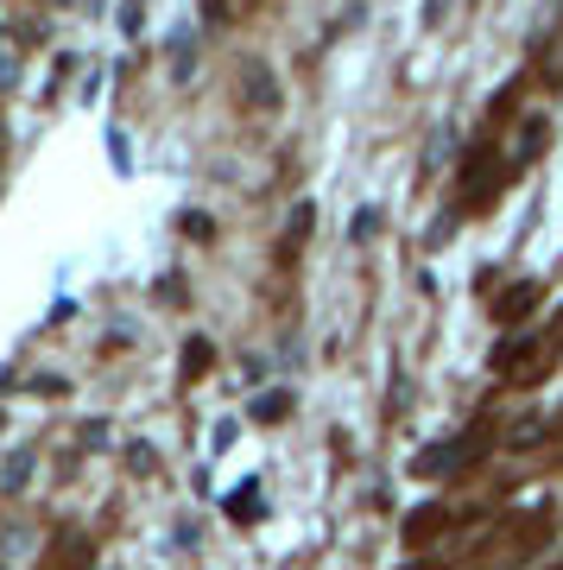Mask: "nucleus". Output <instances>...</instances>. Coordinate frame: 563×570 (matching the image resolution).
Listing matches in <instances>:
<instances>
[{"mask_svg":"<svg viewBox=\"0 0 563 570\" xmlns=\"http://www.w3.org/2000/svg\"><path fill=\"white\" fill-rule=\"evenodd\" d=\"M13 77H20V51L0 39V89H13Z\"/></svg>","mask_w":563,"mask_h":570,"instance_id":"nucleus-4","label":"nucleus"},{"mask_svg":"<svg viewBox=\"0 0 563 570\" xmlns=\"http://www.w3.org/2000/svg\"><path fill=\"white\" fill-rule=\"evenodd\" d=\"M539 362H544V343H539V336L501 343V355H494V367H501V374H513V381H525V374H539Z\"/></svg>","mask_w":563,"mask_h":570,"instance_id":"nucleus-1","label":"nucleus"},{"mask_svg":"<svg viewBox=\"0 0 563 570\" xmlns=\"http://www.w3.org/2000/svg\"><path fill=\"white\" fill-rule=\"evenodd\" d=\"M539 146H544V121H525V127H520V140H513V153H506V171L532 165V159H539Z\"/></svg>","mask_w":563,"mask_h":570,"instance_id":"nucleus-2","label":"nucleus"},{"mask_svg":"<svg viewBox=\"0 0 563 570\" xmlns=\"http://www.w3.org/2000/svg\"><path fill=\"white\" fill-rule=\"evenodd\" d=\"M26 475H32V456H13V463H7V489H20Z\"/></svg>","mask_w":563,"mask_h":570,"instance_id":"nucleus-5","label":"nucleus"},{"mask_svg":"<svg viewBox=\"0 0 563 570\" xmlns=\"http://www.w3.org/2000/svg\"><path fill=\"white\" fill-rule=\"evenodd\" d=\"M532 305H539V285H520L513 298H501V317H525Z\"/></svg>","mask_w":563,"mask_h":570,"instance_id":"nucleus-3","label":"nucleus"}]
</instances>
